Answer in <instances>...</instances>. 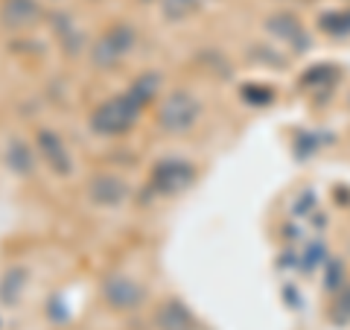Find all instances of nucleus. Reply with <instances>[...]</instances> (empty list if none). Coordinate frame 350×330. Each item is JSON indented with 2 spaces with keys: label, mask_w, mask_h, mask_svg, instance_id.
I'll return each instance as SVG.
<instances>
[{
  "label": "nucleus",
  "mask_w": 350,
  "mask_h": 330,
  "mask_svg": "<svg viewBox=\"0 0 350 330\" xmlns=\"http://www.w3.org/2000/svg\"><path fill=\"white\" fill-rule=\"evenodd\" d=\"M38 152H41V158L50 164L53 170H56L59 175H68L73 167H70V155H68V149H64L62 144V138L56 135V131H38Z\"/></svg>",
  "instance_id": "8"
},
{
  "label": "nucleus",
  "mask_w": 350,
  "mask_h": 330,
  "mask_svg": "<svg viewBox=\"0 0 350 330\" xmlns=\"http://www.w3.org/2000/svg\"><path fill=\"white\" fill-rule=\"evenodd\" d=\"M140 108H144V103H140L137 94L129 88L126 94H120L114 100H108L96 108L94 117H91V126H94L96 135H123V131H129L135 126Z\"/></svg>",
  "instance_id": "1"
},
{
  "label": "nucleus",
  "mask_w": 350,
  "mask_h": 330,
  "mask_svg": "<svg viewBox=\"0 0 350 330\" xmlns=\"http://www.w3.org/2000/svg\"><path fill=\"white\" fill-rule=\"evenodd\" d=\"M269 27L275 29V32H280L283 38H289V41H292V38H301V41H304V32H301V27H298V21L289 18V15H275V18L269 21Z\"/></svg>",
  "instance_id": "13"
},
{
  "label": "nucleus",
  "mask_w": 350,
  "mask_h": 330,
  "mask_svg": "<svg viewBox=\"0 0 350 330\" xmlns=\"http://www.w3.org/2000/svg\"><path fill=\"white\" fill-rule=\"evenodd\" d=\"M196 120H199V103L187 91H172L158 108V126L163 131H172V135L193 129Z\"/></svg>",
  "instance_id": "3"
},
{
  "label": "nucleus",
  "mask_w": 350,
  "mask_h": 330,
  "mask_svg": "<svg viewBox=\"0 0 350 330\" xmlns=\"http://www.w3.org/2000/svg\"><path fill=\"white\" fill-rule=\"evenodd\" d=\"M44 18L38 0H0V24L12 32L32 29Z\"/></svg>",
  "instance_id": "5"
},
{
  "label": "nucleus",
  "mask_w": 350,
  "mask_h": 330,
  "mask_svg": "<svg viewBox=\"0 0 350 330\" xmlns=\"http://www.w3.org/2000/svg\"><path fill=\"white\" fill-rule=\"evenodd\" d=\"M199 6H202V0H161V9H163V18H167V21L190 18Z\"/></svg>",
  "instance_id": "10"
},
{
  "label": "nucleus",
  "mask_w": 350,
  "mask_h": 330,
  "mask_svg": "<svg viewBox=\"0 0 350 330\" xmlns=\"http://www.w3.org/2000/svg\"><path fill=\"white\" fill-rule=\"evenodd\" d=\"M6 158H9V167H12L15 173H29L32 170V152H29V147L24 144V140H12Z\"/></svg>",
  "instance_id": "11"
},
{
  "label": "nucleus",
  "mask_w": 350,
  "mask_h": 330,
  "mask_svg": "<svg viewBox=\"0 0 350 330\" xmlns=\"http://www.w3.org/2000/svg\"><path fill=\"white\" fill-rule=\"evenodd\" d=\"M88 193H91V199L96 205H105V207H114L126 199V181L117 179L111 173H100L94 175L91 184H88Z\"/></svg>",
  "instance_id": "7"
},
{
  "label": "nucleus",
  "mask_w": 350,
  "mask_h": 330,
  "mask_svg": "<svg viewBox=\"0 0 350 330\" xmlns=\"http://www.w3.org/2000/svg\"><path fill=\"white\" fill-rule=\"evenodd\" d=\"M321 29L330 32V36H345V32H350V9H342V12H327L321 18Z\"/></svg>",
  "instance_id": "12"
},
{
  "label": "nucleus",
  "mask_w": 350,
  "mask_h": 330,
  "mask_svg": "<svg viewBox=\"0 0 350 330\" xmlns=\"http://www.w3.org/2000/svg\"><path fill=\"white\" fill-rule=\"evenodd\" d=\"M131 47H135V29L129 24H114L96 38V44L91 47V62L100 71H108L123 62L131 53Z\"/></svg>",
  "instance_id": "2"
},
{
  "label": "nucleus",
  "mask_w": 350,
  "mask_h": 330,
  "mask_svg": "<svg viewBox=\"0 0 350 330\" xmlns=\"http://www.w3.org/2000/svg\"><path fill=\"white\" fill-rule=\"evenodd\" d=\"M193 167L187 161H161L155 170H152V187L158 193H178L184 187H190L193 181Z\"/></svg>",
  "instance_id": "6"
},
{
  "label": "nucleus",
  "mask_w": 350,
  "mask_h": 330,
  "mask_svg": "<svg viewBox=\"0 0 350 330\" xmlns=\"http://www.w3.org/2000/svg\"><path fill=\"white\" fill-rule=\"evenodd\" d=\"M144 3H149V0H144Z\"/></svg>",
  "instance_id": "14"
},
{
  "label": "nucleus",
  "mask_w": 350,
  "mask_h": 330,
  "mask_svg": "<svg viewBox=\"0 0 350 330\" xmlns=\"http://www.w3.org/2000/svg\"><path fill=\"white\" fill-rule=\"evenodd\" d=\"M103 295L117 310H135L144 301V287L129 275H108L103 281Z\"/></svg>",
  "instance_id": "4"
},
{
  "label": "nucleus",
  "mask_w": 350,
  "mask_h": 330,
  "mask_svg": "<svg viewBox=\"0 0 350 330\" xmlns=\"http://www.w3.org/2000/svg\"><path fill=\"white\" fill-rule=\"evenodd\" d=\"M158 330H193V316L181 301H163L155 310Z\"/></svg>",
  "instance_id": "9"
}]
</instances>
